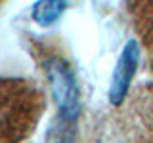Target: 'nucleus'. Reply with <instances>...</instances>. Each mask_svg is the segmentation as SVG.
Listing matches in <instances>:
<instances>
[{"instance_id":"obj_1","label":"nucleus","mask_w":153,"mask_h":143,"mask_svg":"<svg viewBox=\"0 0 153 143\" xmlns=\"http://www.w3.org/2000/svg\"><path fill=\"white\" fill-rule=\"evenodd\" d=\"M48 80L57 103V118L63 126H73L79 116V88L71 67L61 59H50L46 63Z\"/></svg>"},{"instance_id":"obj_2","label":"nucleus","mask_w":153,"mask_h":143,"mask_svg":"<svg viewBox=\"0 0 153 143\" xmlns=\"http://www.w3.org/2000/svg\"><path fill=\"white\" fill-rule=\"evenodd\" d=\"M138 61H140V46L136 40L126 42L121 57H119V63L115 67L113 73V80H111V88H109V99L113 105H121L124 95L128 92V86L134 73L138 69Z\"/></svg>"},{"instance_id":"obj_3","label":"nucleus","mask_w":153,"mask_h":143,"mask_svg":"<svg viewBox=\"0 0 153 143\" xmlns=\"http://www.w3.org/2000/svg\"><path fill=\"white\" fill-rule=\"evenodd\" d=\"M65 6H67L65 0H38L35 6H33L31 15L38 25L50 27L61 17Z\"/></svg>"}]
</instances>
